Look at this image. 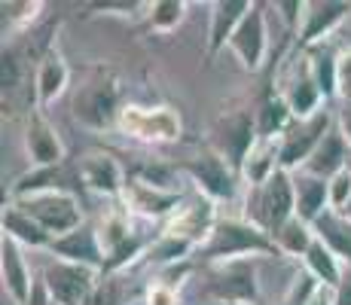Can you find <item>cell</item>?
Instances as JSON below:
<instances>
[{
  "label": "cell",
  "mask_w": 351,
  "mask_h": 305,
  "mask_svg": "<svg viewBox=\"0 0 351 305\" xmlns=\"http://www.w3.org/2000/svg\"><path fill=\"white\" fill-rule=\"evenodd\" d=\"M202 263H232V260H256V256H278V247L266 232L247 223L245 217H220L211 239L199 247Z\"/></svg>",
  "instance_id": "6da1fadb"
},
{
  "label": "cell",
  "mask_w": 351,
  "mask_h": 305,
  "mask_svg": "<svg viewBox=\"0 0 351 305\" xmlns=\"http://www.w3.org/2000/svg\"><path fill=\"white\" fill-rule=\"evenodd\" d=\"M247 223H254L260 232L272 239L287 220L296 217V189H293V174L278 168L263 186L247 189L245 195V211H241Z\"/></svg>",
  "instance_id": "7a4b0ae2"
},
{
  "label": "cell",
  "mask_w": 351,
  "mask_h": 305,
  "mask_svg": "<svg viewBox=\"0 0 351 305\" xmlns=\"http://www.w3.org/2000/svg\"><path fill=\"white\" fill-rule=\"evenodd\" d=\"M123 110V89L119 77L107 67H98L73 98V119L89 132H110L119 122Z\"/></svg>",
  "instance_id": "3957f363"
},
{
  "label": "cell",
  "mask_w": 351,
  "mask_h": 305,
  "mask_svg": "<svg viewBox=\"0 0 351 305\" xmlns=\"http://www.w3.org/2000/svg\"><path fill=\"white\" fill-rule=\"evenodd\" d=\"M202 300L211 305H260V263L232 260L205 266Z\"/></svg>",
  "instance_id": "277c9868"
},
{
  "label": "cell",
  "mask_w": 351,
  "mask_h": 305,
  "mask_svg": "<svg viewBox=\"0 0 351 305\" xmlns=\"http://www.w3.org/2000/svg\"><path fill=\"white\" fill-rule=\"evenodd\" d=\"M117 128L141 144H174L184 138V119L168 104H123Z\"/></svg>",
  "instance_id": "5b68a950"
},
{
  "label": "cell",
  "mask_w": 351,
  "mask_h": 305,
  "mask_svg": "<svg viewBox=\"0 0 351 305\" xmlns=\"http://www.w3.org/2000/svg\"><path fill=\"white\" fill-rule=\"evenodd\" d=\"M19 205L31 220H37L46 232L52 235V241L62 239V235L73 232V229L83 226V208H80V199L71 193V189H46V193L28 195L22 202H12Z\"/></svg>",
  "instance_id": "8992f818"
},
{
  "label": "cell",
  "mask_w": 351,
  "mask_h": 305,
  "mask_svg": "<svg viewBox=\"0 0 351 305\" xmlns=\"http://www.w3.org/2000/svg\"><path fill=\"white\" fill-rule=\"evenodd\" d=\"M178 168L190 178L195 193L208 195V199L217 202V205L220 202H232L235 195H239L241 174L235 171L217 150H211V147H205V150H202L199 156H193V159L180 162Z\"/></svg>",
  "instance_id": "52a82bcc"
},
{
  "label": "cell",
  "mask_w": 351,
  "mask_h": 305,
  "mask_svg": "<svg viewBox=\"0 0 351 305\" xmlns=\"http://www.w3.org/2000/svg\"><path fill=\"white\" fill-rule=\"evenodd\" d=\"M336 128V113L330 107H324L321 113L308 119H293L290 128L278 138V147H281V168L290 174L302 171L306 162L312 159V153L321 147V141L327 138L330 132Z\"/></svg>",
  "instance_id": "ba28073f"
},
{
  "label": "cell",
  "mask_w": 351,
  "mask_h": 305,
  "mask_svg": "<svg viewBox=\"0 0 351 305\" xmlns=\"http://www.w3.org/2000/svg\"><path fill=\"white\" fill-rule=\"evenodd\" d=\"M40 281H43L46 293L52 296L56 305H89L98 290L101 272L52 256L43 266V278Z\"/></svg>",
  "instance_id": "9c48e42d"
},
{
  "label": "cell",
  "mask_w": 351,
  "mask_h": 305,
  "mask_svg": "<svg viewBox=\"0 0 351 305\" xmlns=\"http://www.w3.org/2000/svg\"><path fill=\"white\" fill-rule=\"evenodd\" d=\"M278 86H281L278 95L287 101L293 119H308L327 107V101H324L318 83H315V77H312L308 56L302 49H296V56L290 58V64L285 67V73H281Z\"/></svg>",
  "instance_id": "30bf717a"
},
{
  "label": "cell",
  "mask_w": 351,
  "mask_h": 305,
  "mask_svg": "<svg viewBox=\"0 0 351 305\" xmlns=\"http://www.w3.org/2000/svg\"><path fill=\"white\" fill-rule=\"evenodd\" d=\"M217 223H220L217 202H211L202 193H193V195H186L184 205H180L178 211L162 223L159 232L171 235V239H184V241L195 244V247H202V244L211 239Z\"/></svg>",
  "instance_id": "8fae6325"
},
{
  "label": "cell",
  "mask_w": 351,
  "mask_h": 305,
  "mask_svg": "<svg viewBox=\"0 0 351 305\" xmlns=\"http://www.w3.org/2000/svg\"><path fill=\"white\" fill-rule=\"evenodd\" d=\"M256 117L254 110H232L226 117L217 119V125L211 128V150H217L235 171H241V162L256 144Z\"/></svg>",
  "instance_id": "7c38bea8"
},
{
  "label": "cell",
  "mask_w": 351,
  "mask_h": 305,
  "mask_svg": "<svg viewBox=\"0 0 351 305\" xmlns=\"http://www.w3.org/2000/svg\"><path fill=\"white\" fill-rule=\"evenodd\" d=\"M229 49L232 56L241 61L245 71H263L269 58V22H266V6L254 3L251 12L245 16V22L239 25V31L229 40Z\"/></svg>",
  "instance_id": "4fadbf2b"
},
{
  "label": "cell",
  "mask_w": 351,
  "mask_h": 305,
  "mask_svg": "<svg viewBox=\"0 0 351 305\" xmlns=\"http://www.w3.org/2000/svg\"><path fill=\"white\" fill-rule=\"evenodd\" d=\"M184 199H186L184 193H165V189H156V186H150V183H144V180H138V178L128 174L123 199L119 202L128 208V214L132 217H141V220L159 223L162 226L168 217L184 205Z\"/></svg>",
  "instance_id": "5bb4252c"
},
{
  "label": "cell",
  "mask_w": 351,
  "mask_h": 305,
  "mask_svg": "<svg viewBox=\"0 0 351 305\" xmlns=\"http://www.w3.org/2000/svg\"><path fill=\"white\" fill-rule=\"evenodd\" d=\"M77 178L83 180V186L89 189V193L101 195V199L119 202L123 199L125 180H128V171L119 165V159L113 153L92 150V153H86L83 159H80Z\"/></svg>",
  "instance_id": "9a60e30c"
},
{
  "label": "cell",
  "mask_w": 351,
  "mask_h": 305,
  "mask_svg": "<svg viewBox=\"0 0 351 305\" xmlns=\"http://www.w3.org/2000/svg\"><path fill=\"white\" fill-rule=\"evenodd\" d=\"M25 153L34 168H62L64 165V141L58 128L46 119L43 110H31L25 122Z\"/></svg>",
  "instance_id": "2e32d148"
},
{
  "label": "cell",
  "mask_w": 351,
  "mask_h": 305,
  "mask_svg": "<svg viewBox=\"0 0 351 305\" xmlns=\"http://www.w3.org/2000/svg\"><path fill=\"white\" fill-rule=\"evenodd\" d=\"M348 16H351L348 0H315V3H308L302 28L296 34V49H312L318 43H327Z\"/></svg>",
  "instance_id": "e0dca14e"
},
{
  "label": "cell",
  "mask_w": 351,
  "mask_h": 305,
  "mask_svg": "<svg viewBox=\"0 0 351 305\" xmlns=\"http://www.w3.org/2000/svg\"><path fill=\"white\" fill-rule=\"evenodd\" d=\"M254 0H214L208 6V43H205V56L217 58L223 49H229V40L239 31V25L245 22V16L251 12Z\"/></svg>",
  "instance_id": "ac0fdd59"
},
{
  "label": "cell",
  "mask_w": 351,
  "mask_h": 305,
  "mask_svg": "<svg viewBox=\"0 0 351 305\" xmlns=\"http://www.w3.org/2000/svg\"><path fill=\"white\" fill-rule=\"evenodd\" d=\"M52 256L58 260H67V263H77V266H86V269H95V272L104 275V263H107V254L98 241V232L92 223H83L80 229L62 235V239L52 241L49 247Z\"/></svg>",
  "instance_id": "d6986e66"
},
{
  "label": "cell",
  "mask_w": 351,
  "mask_h": 305,
  "mask_svg": "<svg viewBox=\"0 0 351 305\" xmlns=\"http://www.w3.org/2000/svg\"><path fill=\"white\" fill-rule=\"evenodd\" d=\"M0 275H3V290L12 300V305H28L31 302L37 281L31 278L28 260H25V247L12 241L10 235L0 239Z\"/></svg>",
  "instance_id": "ffe728a7"
},
{
  "label": "cell",
  "mask_w": 351,
  "mask_h": 305,
  "mask_svg": "<svg viewBox=\"0 0 351 305\" xmlns=\"http://www.w3.org/2000/svg\"><path fill=\"white\" fill-rule=\"evenodd\" d=\"M71 83V67L62 56L58 46H49V49L40 56L37 71H34V98H37V110H46L49 104H56L62 98V92Z\"/></svg>",
  "instance_id": "44dd1931"
},
{
  "label": "cell",
  "mask_w": 351,
  "mask_h": 305,
  "mask_svg": "<svg viewBox=\"0 0 351 305\" xmlns=\"http://www.w3.org/2000/svg\"><path fill=\"white\" fill-rule=\"evenodd\" d=\"M293 189H296V217L306 223H318V217L330 211V186L327 180L315 178V174L296 171L293 174Z\"/></svg>",
  "instance_id": "7402d4cb"
},
{
  "label": "cell",
  "mask_w": 351,
  "mask_h": 305,
  "mask_svg": "<svg viewBox=\"0 0 351 305\" xmlns=\"http://www.w3.org/2000/svg\"><path fill=\"white\" fill-rule=\"evenodd\" d=\"M281 168V147L278 141H269V138H256V144L251 147V153L245 156L241 162V183L247 189L263 186L275 171Z\"/></svg>",
  "instance_id": "603a6c76"
},
{
  "label": "cell",
  "mask_w": 351,
  "mask_h": 305,
  "mask_svg": "<svg viewBox=\"0 0 351 305\" xmlns=\"http://www.w3.org/2000/svg\"><path fill=\"white\" fill-rule=\"evenodd\" d=\"M0 226H3V235H10V239L16 244H22V247H31V250H49L52 247V235L46 232L37 220H31L19 205H12V202L3 208Z\"/></svg>",
  "instance_id": "cb8c5ba5"
},
{
  "label": "cell",
  "mask_w": 351,
  "mask_h": 305,
  "mask_svg": "<svg viewBox=\"0 0 351 305\" xmlns=\"http://www.w3.org/2000/svg\"><path fill=\"white\" fill-rule=\"evenodd\" d=\"M348 153H351V147L346 144V138L339 134V128H333V132L321 141L318 150L312 153V159L306 162V168H302V171L315 174V178H321V180H330V178H336L342 168L351 165Z\"/></svg>",
  "instance_id": "d4e9b609"
},
{
  "label": "cell",
  "mask_w": 351,
  "mask_h": 305,
  "mask_svg": "<svg viewBox=\"0 0 351 305\" xmlns=\"http://www.w3.org/2000/svg\"><path fill=\"white\" fill-rule=\"evenodd\" d=\"M95 232H98V241H101V247H104V254H113L119 244H125L132 239L134 235L132 214H128V208L123 202H113V208H107V211L98 217Z\"/></svg>",
  "instance_id": "484cf974"
},
{
  "label": "cell",
  "mask_w": 351,
  "mask_h": 305,
  "mask_svg": "<svg viewBox=\"0 0 351 305\" xmlns=\"http://www.w3.org/2000/svg\"><path fill=\"white\" fill-rule=\"evenodd\" d=\"M308 56V67H312V77L318 83V89L324 95V101L339 98V89H336V73H339V52L327 43H318L312 49H302Z\"/></svg>",
  "instance_id": "4316f807"
},
{
  "label": "cell",
  "mask_w": 351,
  "mask_h": 305,
  "mask_svg": "<svg viewBox=\"0 0 351 305\" xmlns=\"http://www.w3.org/2000/svg\"><path fill=\"white\" fill-rule=\"evenodd\" d=\"M302 266H306V272L312 275L318 284H324V287H333V290L339 287L342 272H346L342 260L318 239V235H315V244L308 247V254L302 256Z\"/></svg>",
  "instance_id": "83f0119b"
},
{
  "label": "cell",
  "mask_w": 351,
  "mask_h": 305,
  "mask_svg": "<svg viewBox=\"0 0 351 305\" xmlns=\"http://www.w3.org/2000/svg\"><path fill=\"white\" fill-rule=\"evenodd\" d=\"M315 235L333 250L342 260V266H351V220L346 214L327 211L324 217H318L315 223Z\"/></svg>",
  "instance_id": "f1b7e54d"
},
{
  "label": "cell",
  "mask_w": 351,
  "mask_h": 305,
  "mask_svg": "<svg viewBox=\"0 0 351 305\" xmlns=\"http://www.w3.org/2000/svg\"><path fill=\"white\" fill-rule=\"evenodd\" d=\"M275 247H278V256H287V260H302L308 254V247L315 244V226L300 217L287 220L278 232L272 235Z\"/></svg>",
  "instance_id": "f546056e"
},
{
  "label": "cell",
  "mask_w": 351,
  "mask_h": 305,
  "mask_svg": "<svg viewBox=\"0 0 351 305\" xmlns=\"http://www.w3.org/2000/svg\"><path fill=\"white\" fill-rule=\"evenodd\" d=\"M254 117H256V134L269 141H278L290 128V122H293V113H290L287 101L278 92L269 95L260 104V110H254Z\"/></svg>",
  "instance_id": "4dcf8cb0"
},
{
  "label": "cell",
  "mask_w": 351,
  "mask_h": 305,
  "mask_svg": "<svg viewBox=\"0 0 351 305\" xmlns=\"http://www.w3.org/2000/svg\"><path fill=\"white\" fill-rule=\"evenodd\" d=\"M199 254V247L184 239H171V235H162L156 232V239H153L150 250H147L144 260L150 263L153 269H165V266H174V263H186L193 260V256Z\"/></svg>",
  "instance_id": "1f68e13d"
},
{
  "label": "cell",
  "mask_w": 351,
  "mask_h": 305,
  "mask_svg": "<svg viewBox=\"0 0 351 305\" xmlns=\"http://www.w3.org/2000/svg\"><path fill=\"white\" fill-rule=\"evenodd\" d=\"M43 10H46L43 0H3L0 3V12H3V37L6 34L12 37L19 31H28Z\"/></svg>",
  "instance_id": "d6a6232c"
},
{
  "label": "cell",
  "mask_w": 351,
  "mask_h": 305,
  "mask_svg": "<svg viewBox=\"0 0 351 305\" xmlns=\"http://www.w3.org/2000/svg\"><path fill=\"white\" fill-rule=\"evenodd\" d=\"M186 10L190 3L186 0H153L150 10H147V19H150V31L156 34H171L184 25Z\"/></svg>",
  "instance_id": "836d02e7"
},
{
  "label": "cell",
  "mask_w": 351,
  "mask_h": 305,
  "mask_svg": "<svg viewBox=\"0 0 351 305\" xmlns=\"http://www.w3.org/2000/svg\"><path fill=\"white\" fill-rule=\"evenodd\" d=\"M132 178L150 183L156 189H165V193H180V168L174 165H165V162H141L134 171H128Z\"/></svg>",
  "instance_id": "e575fe53"
},
{
  "label": "cell",
  "mask_w": 351,
  "mask_h": 305,
  "mask_svg": "<svg viewBox=\"0 0 351 305\" xmlns=\"http://www.w3.org/2000/svg\"><path fill=\"white\" fill-rule=\"evenodd\" d=\"M327 186H330V211L346 214L351 205V165L342 168L336 178H330Z\"/></svg>",
  "instance_id": "d590c367"
},
{
  "label": "cell",
  "mask_w": 351,
  "mask_h": 305,
  "mask_svg": "<svg viewBox=\"0 0 351 305\" xmlns=\"http://www.w3.org/2000/svg\"><path fill=\"white\" fill-rule=\"evenodd\" d=\"M195 272V263L186 260V263H174V266H165V269H156V278L153 281L162 284V287L174 290V293H180V287H184L186 281L193 278Z\"/></svg>",
  "instance_id": "8d00e7d4"
},
{
  "label": "cell",
  "mask_w": 351,
  "mask_h": 305,
  "mask_svg": "<svg viewBox=\"0 0 351 305\" xmlns=\"http://www.w3.org/2000/svg\"><path fill=\"white\" fill-rule=\"evenodd\" d=\"M315 287H318V281H315V278L308 275L306 269H302V272L296 275L293 281H290V287L285 290V296H281L275 305H306L308 296L315 293Z\"/></svg>",
  "instance_id": "74e56055"
},
{
  "label": "cell",
  "mask_w": 351,
  "mask_h": 305,
  "mask_svg": "<svg viewBox=\"0 0 351 305\" xmlns=\"http://www.w3.org/2000/svg\"><path fill=\"white\" fill-rule=\"evenodd\" d=\"M89 305H125L119 275H101L98 290H95V296H92V302H89Z\"/></svg>",
  "instance_id": "f35d334b"
},
{
  "label": "cell",
  "mask_w": 351,
  "mask_h": 305,
  "mask_svg": "<svg viewBox=\"0 0 351 305\" xmlns=\"http://www.w3.org/2000/svg\"><path fill=\"white\" fill-rule=\"evenodd\" d=\"M306 6H308V0H278V3H275V10L281 12V19H285L290 34L293 31L300 34L302 19H306Z\"/></svg>",
  "instance_id": "ab89813d"
},
{
  "label": "cell",
  "mask_w": 351,
  "mask_h": 305,
  "mask_svg": "<svg viewBox=\"0 0 351 305\" xmlns=\"http://www.w3.org/2000/svg\"><path fill=\"white\" fill-rule=\"evenodd\" d=\"M138 10H150V3H134V0H104V3H92L89 6V16H134Z\"/></svg>",
  "instance_id": "60d3db41"
},
{
  "label": "cell",
  "mask_w": 351,
  "mask_h": 305,
  "mask_svg": "<svg viewBox=\"0 0 351 305\" xmlns=\"http://www.w3.org/2000/svg\"><path fill=\"white\" fill-rule=\"evenodd\" d=\"M19 73H22V58L10 46V49H3V95H12L19 89Z\"/></svg>",
  "instance_id": "b9f144b4"
},
{
  "label": "cell",
  "mask_w": 351,
  "mask_h": 305,
  "mask_svg": "<svg viewBox=\"0 0 351 305\" xmlns=\"http://www.w3.org/2000/svg\"><path fill=\"white\" fill-rule=\"evenodd\" d=\"M336 89H339V101L346 104L351 101V46L339 52V73H336Z\"/></svg>",
  "instance_id": "7bdbcfd3"
},
{
  "label": "cell",
  "mask_w": 351,
  "mask_h": 305,
  "mask_svg": "<svg viewBox=\"0 0 351 305\" xmlns=\"http://www.w3.org/2000/svg\"><path fill=\"white\" fill-rule=\"evenodd\" d=\"M144 305H180V296L174 293V290H168V287H162V284L153 281L144 293Z\"/></svg>",
  "instance_id": "ee69618b"
},
{
  "label": "cell",
  "mask_w": 351,
  "mask_h": 305,
  "mask_svg": "<svg viewBox=\"0 0 351 305\" xmlns=\"http://www.w3.org/2000/svg\"><path fill=\"white\" fill-rule=\"evenodd\" d=\"M336 128H339V134L346 138V144L351 147V101H346V104L336 110Z\"/></svg>",
  "instance_id": "f6af8a7d"
},
{
  "label": "cell",
  "mask_w": 351,
  "mask_h": 305,
  "mask_svg": "<svg viewBox=\"0 0 351 305\" xmlns=\"http://www.w3.org/2000/svg\"><path fill=\"white\" fill-rule=\"evenodd\" d=\"M306 305H336V290L318 284V287H315V293L308 296V302H306Z\"/></svg>",
  "instance_id": "bcb514c9"
},
{
  "label": "cell",
  "mask_w": 351,
  "mask_h": 305,
  "mask_svg": "<svg viewBox=\"0 0 351 305\" xmlns=\"http://www.w3.org/2000/svg\"><path fill=\"white\" fill-rule=\"evenodd\" d=\"M336 305H351V266H346L339 287H336Z\"/></svg>",
  "instance_id": "7dc6e473"
},
{
  "label": "cell",
  "mask_w": 351,
  "mask_h": 305,
  "mask_svg": "<svg viewBox=\"0 0 351 305\" xmlns=\"http://www.w3.org/2000/svg\"><path fill=\"white\" fill-rule=\"evenodd\" d=\"M28 305H56V302H52V296L46 293L43 281H37V287H34V296H31V302H28Z\"/></svg>",
  "instance_id": "c3c4849f"
},
{
  "label": "cell",
  "mask_w": 351,
  "mask_h": 305,
  "mask_svg": "<svg viewBox=\"0 0 351 305\" xmlns=\"http://www.w3.org/2000/svg\"><path fill=\"white\" fill-rule=\"evenodd\" d=\"M346 217H348V220H351V205H348V211H346Z\"/></svg>",
  "instance_id": "681fc988"
}]
</instances>
